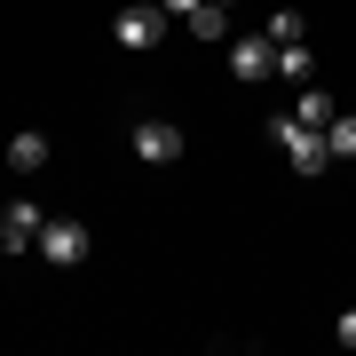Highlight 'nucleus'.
I'll return each instance as SVG.
<instances>
[{"label":"nucleus","mask_w":356,"mask_h":356,"mask_svg":"<svg viewBox=\"0 0 356 356\" xmlns=\"http://www.w3.org/2000/svg\"><path fill=\"white\" fill-rule=\"evenodd\" d=\"M32 254L48 261V269H79V261L95 254V229L79 222V214H48V222H40V245H32Z\"/></svg>","instance_id":"nucleus-1"},{"label":"nucleus","mask_w":356,"mask_h":356,"mask_svg":"<svg viewBox=\"0 0 356 356\" xmlns=\"http://www.w3.org/2000/svg\"><path fill=\"white\" fill-rule=\"evenodd\" d=\"M269 143H277V151L293 159V175H325L332 166V151H325V127H301V119H269Z\"/></svg>","instance_id":"nucleus-2"},{"label":"nucleus","mask_w":356,"mask_h":356,"mask_svg":"<svg viewBox=\"0 0 356 356\" xmlns=\"http://www.w3.org/2000/svg\"><path fill=\"white\" fill-rule=\"evenodd\" d=\"M111 40H119L127 56H151L159 40H166V8H159V0H143V8H119V16H111Z\"/></svg>","instance_id":"nucleus-3"},{"label":"nucleus","mask_w":356,"mask_h":356,"mask_svg":"<svg viewBox=\"0 0 356 356\" xmlns=\"http://www.w3.org/2000/svg\"><path fill=\"white\" fill-rule=\"evenodd\" d=\"M127 151L143 166H175L182 159V127H175V119H135V127H127Z\"/></svg>","instance_id":"nucleus-4"},{"label":"nucleus","mask_w":356,"mask_h":356,"mask_svg":"<svg viewBox=\"0 0 356 356\" xmlns=\"http://www.w3.org/2000/svg\"><path fill=\"white\" fill-rule=\"evenodd\" d=\"M40 222H48L40 198H8V206H0V245H8V254H32V245H40Z\"/></svg>","instance_id":"nucleus-5"},{"label":"nucleus","mask_w":356,"mask_h":356,"mask_svg":"<svg viewBox=\"0 0 356 356\" xmlns=\"http://www.w3.org/2000/svg\"><path fill=\"white\" fill-rule=\"evenodd\" d=\"M229 72H238V79H269V72H277V40H269V32L229 40Z\"/></svg>","instance_id":"nucleus-6"},{"label":"nucleus","mask_w":356,"mask_h":356,"mask_svg":"<svg viewBox=\"0 0 356 356\" xmlns=\"http://www.w3.org/2000/svg\"><path fill=\"white\" fill-rule=\"evenodd\" d=\"M269 79H293V88H309V79H317V56H309V40H285L277 48V72Z\"/></svg>","instance_id":"nucleus-7"},{"label":"nucleus","mask_w":356,"mask_h":356,"mask_svg":"<svg viewBox=\"0 0 356 356\" xmlns=\"http://www.w3.org/2000/svg\"><path fill=\"white\" fill-rule=\"evenodd\" d=\"M293 119H301V127H332V119H341V103H332L325 88H301V95H293Z\"/></svg>","instance_id":"nucleus-8"},{"label":"nucleus","mask_w":356,"mask_h":356,"mask_svg":"<svg viewBox=\"0 0 356 356\" xmlns=\"http://www.w3.org/2000/svg\"><path fill=\"white\" fill-rule=\"evenodd\" d=\"M8 166H16V175H40V166H48V135H40V127H24V135L8 143Z\"/></svg>","instance_id":"nucleus-9"},{"label":"nucleus","mask_w":356,"mask_h":356,"mask_svg":"<svg viewBox=\"0 0 356 356\" xmlns=\"http://www.w3.org/2000/svg\"><path fill=\"white\" fill-rule=\"evenodd\" d=\"M182 24H191L198 40H222V32H229V8H222V0H198V8L182 16Z\"/></svg>","instance_id":"nucleus-10"},{"label":"nucleus","mask_w":356,"mask_h":356,"mask_svg":"<svg viewBox=\"0 0 356 356\" xmlns=\"http://www.w3.org/2000/svg\"><path fill=\"white\" fill-rule=\"evenodd\" d=\"M325 151H332V159H356V111H341V119L325 127Z\"/></svg>","instance_id":"nucleus-11"},{"label":"nucleus","mask_w":356,"mask_h":356,"mask_svg":"<svg viewBox=\"0 0 356 356\" xmlns=\"http://www.w3.org/2000/svg\"><path fill=\"white\" fill-rule=\"evenodd\" d=\"M261 32H269V40H277V48H285V40H309V16H293V8H277V16H269Z\"/></svg>","instance_id":"nucleus-12"},{"label":"nucleus","mask_w":356,"mask_h":356,"mask_svg":"<svg viewBox=\"0 0 356 356\" xmlns=\"http://www.w3.org/2000/svg\"><path fill=\"white\" fill-rule=\"evenodd\" d=\"M332 341H341V348H356V301L341 309V325H332Z\"/></svg>","instance_id":"nucleus-13"},{"label":"nucleus","mask_w":356,"mask_h":356,"mask_svg":"<svg viewBox=\"0 0 356 356\" xmlns=\"http://www.w3.org/2000/svg\"><path fill=\"white\" fill-rule=\"evenodd\" d=\"M159 8H166V16H191V8H198V0H159Z\"/></svg>","instance_id":"nucleus-14"},{"label":"nucleus","mask_w":356,"mask_h":356,"mask_svg":"<svg viewBox=\"0 0 356 356\" xmlns=\"http://www.w3.org/2000/svg\"><path fill=\"white\" fill-rule=\"evenodd\" d=\"M222 8H238V0H222Z\"/></svg>","instance_id":"nucleus-15"}]
</instances>
